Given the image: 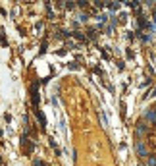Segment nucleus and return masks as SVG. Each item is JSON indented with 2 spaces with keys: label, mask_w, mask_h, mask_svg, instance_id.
<instances>
[{
  "label": "nucleus",
  "mask_w": 156,
  "mask_h": 166,
  "mask_svg": "<svg viewBox=\"0 0 156 166\" xmlns=\"http://www.w3.org/2000/svg\"><path fill=\"white\" fill-rule=\"evenodd\" d=\"M35 166H44V164L40 162V160H35Z\"/></svg>",
  "instance_id": "1"
}]
</instances>
